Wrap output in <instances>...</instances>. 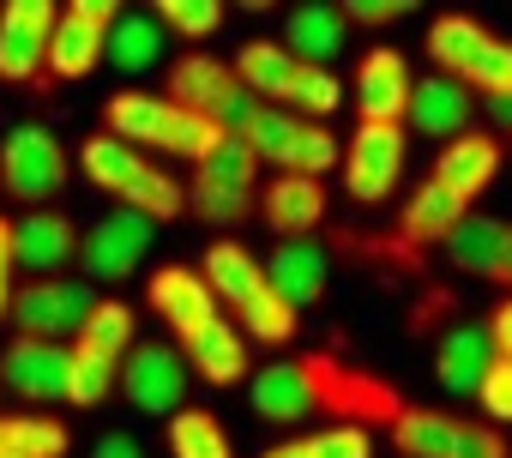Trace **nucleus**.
I'll list each match as a JSON object with an SVG mask.
<instances>
[{"label":"nucleus","instance_id":"obj_1","mask_svg":"<svg viewBox=\"0 0 512 458\" xmlns=\"http://www.w3.org/2000/svg\"><path fill=\"white\" fill-rule=\"evenodd\" d=\"M229 67H235V79H241V91H247L253 103L290 109V115H302V121H326V115H338V103H344L338 73H332V67L296 61L278 37H253V43H241Z\"/></svg>","mask_w":512,"mask_h":458},{"label":"nucleus","instance_id":"obj_2","mask_svg":"<svg viewBox=\"0 0 512 458\" xmlns=\"http://www.w3.org/2000/svg\"><path fill=\"white\" fill-rule=\"evenodd\" d=\"M79 169H85V181L97 193H109L115 205H127V211H139L151 223H169V217L187 211V187L169 169H157L145 151H133L127 139H115V133H91L79 145Z\"/></svg>","mask_w":512,"mask_h":458},{"label":"nucleus","instance_id":"obj_3","mask_svg":"<svg viewBox=\"0 0 512 458\" xmlns=\"http://www.w3.org/2000/svg\"><path fill=\"white\" fill-rule=\"evenodd\" d=\"M103 121H109L103 133L127 139L133 151L145 145V151H163V157H187V163H205L223 145V133L205 115H193V109H181L169 97H145V91H115Z\"/></svg>","mask_w":512,"mask_h":458},{"label":"nucleus","instance_id":"obj_4","mask_svg":"<svg viewBox=\"0 0 512 458\" xmlns=\"http://www.w3.org/2000/svg\"><path fill=\"white\" fill-rule=\"evenodd\" d=\"M428 61L452 79V85H464L470 97H512V43L506 37H494L488 25H476V19H464V13H446V19H434L428 25Z\"/></svg>","mask_w":512,"mask_h":458},{"label":"nucleus","instance_id":"obj_5","mask_svg":"<svg viewBox=\"0 0 512 458\" xmlns=\"http://www.w3.org/2000/svg\"><path fill=\"white\" fill-rule=\"evenodd\" d=\"M133 308L127 302H97V314L85 320V332L67 344L73 368H67V404L97 410L115 386H121V362L133 356Z\"/></svg>","mask_w":512,"mask_h":458},{"label":"nucleus","instance_id":"obj_6","mask_svg":"<svg viewBox=\"0 0 512 458\" xmlns=\"http://www.w3.org/2000/svg\"><path fill=\"white\" fill-rule=\"evenodd\" d=\"M187 205H193V217H205L211 229L247 223V211H260V157H253L241 139H223L205 163H193Z\"/></svg>","mask_w":512,"mask_h":458},{"label":"nucleus","instance_id":"obj_7","mask_svg":"<svg viewBox=\"0 0 512 458\" xmlns=\"http://www.w3.org/2000/svg\"><path fill=\"white\" fill-rule=\"evenodd\" d=\"M386 434L404 458H506V434H494L476 416L434 410V404H404Z\"/></svg>","mask_w":512,"mask_h":458},{"label":"nucleus","instance_id":"obj_8","mask_svg":"<svg viewBox=\"0 0 512 458\" xmlns=\"http://www.w3.org/2000/svg\"><path fill=\"white\" fill-rule=\"evenodd\" d=\"M241 145L260 157V163H272L278 175H314V181H320V175L338 163V139H332L320 121H302V115L266 109V103H260V115L241 127Z\"/></svg>","mask_w":512,"mask_h":458},{"label":"nucleus","instance_id":"obj_9","mask_svg":"<svg viewBox=\"0 0 512 458\" xmlns=\"http://www.w3.org/2000/svg\"><path fill=\"white\" fill-rule=\"evenodd\" d=\"M308 374H314V398H320V416L332 422H350V428H374V422H398L404 410V392L368 368H350L338 356H308Z\"/></svg>","mask_w":512,"mask_h":458},{"label":"nucleus","instance_id":"obj_10","mask_svg":"<svg viewBox=\"0 0 512 458\" xmlns=\"http://www.w3.org/2000/svg\"><path fill=\"white\" fill-rule=\"evenodd\" d=\"M67 169H73L67 145L43 121H19V127H7V139H0V187L13 199H25V205H37V211L67 187Z\"/></svg>","mask_w":512,"mask_h":458},{"label":"nucleus","instance_id":"obj_11","mask_svg":"<svg viewBox=\"0 0 512 458\" xmlns=\"http://www.w3.org/2000/svg\"><path fill=\"white\" fill-rule=\"evenodd\" d=\"M97 314V290L85 278H31L13 296V326L19 338H43V344H67L85 332V320Z\"/></svg>","mask_w":512,"mask_h":458},{"label":"nucleus","instance_id":"obj_12","mask_svg":"<svg viewBox=\"0 0 512 458\" xmlns=\"http://www.w3.org/2000/svg\"><path fill=\"white\" fill-rule=\"evenodd\" d=\"M151 229L157 223L139 217V211H127V205L103 211L79 236V272H85V284H121V278H133L139 260H145V248H151Z\"/></svg>","mask_w":512,"mask_h":458},{"label":"nucleus","instance_id":"obj_13","mask_svg":"<svg viewBox=\"0 0 512 458\" xmlns=\"http://www.w3.org/2000/svg\"><path fill=\"white\" fill-rule=\"evenodd\" d=\"M404 157H410V133L404 127H356L344 145V193L356 205H380L398 193L404 181Z\"/></svg>","mask_w":512,"mask_h":458},{"label":"nucleus","instance_id":"obj_14","mask_svg":"<svg viewBox=\"0 0 512 458\" xmlns=\"http://www.w3.org/2000/svg\"><path fill=\"white\" fill-rule=\"evenodd\" d=\"M49 0H7L0 7V85H49Z\"/></svg>","mask_w":512,"mask_h":458},{"label":"nucleus","instance_id":"obj_15","mask_svg":"<svg viewBox=\"0 0 512 458\" xmlns=\"http://www.w3.org/2000/svg\"><path fill=\"white\" fill-rule=\"evenodd\" d=\"M470 217V205L458 199V193H446L434 175L404 199V217H398V236H386L392 248H380V260L392 254V266H422V254L440 242L446 248V236H452V229Z\"/></svg>","mask_w":512,"mask_h":458},{"label":"nucleus","instance_id":"obj_16","mask_svg":"<svg viewBox=\"0 0 512 458\" xmlns=\"http://www.w3.org/2000/svg\"><path fill=\"white\" fill-rule=\"evenodd\" d=\"M115 19H121L115 0H73V7H61L55 31H49V79H85V73H97Z\"/></svg>","mask_w":512,"mask_h":458},{"label":"nucleus","instance_id":"obj_17","mask_svg":"<svg viewBox=\"0 0 512 458\" xmlns=\"http://www.w3.org/2000/svg\"><path fill=\"white\" fill-rule=\"evenodd\" d=\"M145 302H151L157 320L181 338V350L199 344V338L223 320V314H217V296H211V284H205V272H193V266H163V272H151Z\"/></svg>","mask_w":512,"mask_h":458},{"label":"nucleus","instance_id":"obj_18","mask_svg":"<svg viewBox=\"0 0 512 458\" xmlns=\"http://www.w3.org/2000/svg\"><path fill=\"white\" fill-rule=\"evenodd\" d=\"M121 392L145 416L187 410V356L169 344H133V356L121 362Z\"/></svg>","mask_w":512,"mask_h":458},{"label":"nucleus","instance_id":"obj_19","mask_svg":"<svg viewBox=\"0 0 512 458\" xmlns=\"http://www.w3.org/2000/svg\"><path fill=\"white\" fill-rule=\"evenodd\" d=\"M247 404L260 410L266 422H278V428L320 416L308 356H278V362H266V368H253V374H247Z\"/></svg>","mask_w":512,"mask_h":458},{"label":"nucleus","instance_id":"obj_20","mask_svg":"<svg viewBox=\"0 0 512 458\" xmlns=\"http://www.w3.org/2000/svg\"><path fill=\"white\" fill-rule=\"evenodd\" d=\"M67 368H73V350H67V344L13 338L7 350H0V392H19V398H31V404L67 398Z\"/></svg>","mask_w":512,"mask_h":458},{"label":"nucleus","instance_id":"obj_21","mask_svg":"<svg viewBox=\"0 0 512 458\" xmlns=\"http://www.w3.org/2000/svg\"><path fill=\"white\" fill-rule=\"evenodd\" d=\"M410 91H416L410 61H404L398 49H368L362 67H356V97H350V103H356V115H362L368 127H404Z\"/></svg>","mask_w":512,"mask_h":458},{"label":"nucleus","instance_id":"obj_22","mask_svg":"<svg viewBox=\"0 0 512 458\" xmlns=\"http://www.w3.org/2000/svg\"><path fill=\"white\" fill-rule=\"evenodd\" d=\"M13 266L31 278H61L67 266H79V229L61 211H25L13 223Z\"/></svg>","mask_w":512,"mask_h":458},{"label":"nucleus","instance_id":"obj_23","mask_svg":"<svg viewBox=\"0 0 512 458\" xmlns=\"http://www.w3.org/2000/svg\"><path fill=\"white\" fill-rule=\"evenodd\" d=\"M260 223L284 242H302L326 223V187L314 175H272L260 187Z\"/></svg>","mask_w":512,"mask_h":458},{"label":"nucleus","instance_id":"obj_24","mask_svg":"<svg viewBox=\"0 0 512 458\" xmlns=\"http://www.w3.org/2000/svg\"><path fill=\"white\" fill-rule=\"evenodd\" d=\"M470 115H476V97L464 91V85H452L446 73H428V79H416V91H410V109H404V133H422V139H458V133H470Z\"/></svg>","mask_w":512,"mask_h":458},{"label":"nucleus","instance_id":"obj_25","mask_svg":"<svg viewBox=\"0 0 512 458\" xmlns=\"http://www.w3.org/2000/svg\"><path fill=\"white\" fill-rule=\"evenodd\" d=\"M199 272H205L211 296H217V302H229L235 314H247L253 302H260V296L272 290V278H266V260H260V254H247L241 242H211Z\"/></svg>","mask_w":512,"mask_h":458},{"label":"nucleus","instance_id":"obj_26","mask_svg":"<svg viewBox=\"0 0 512 458\" xmlns=\"http://www.w3.org/2000/svg\"><path fill=\"white\" fill-rule=\"evenodd\" d=\"M235 91H241V79H235V67L217 61V55H181V61L169 67V85H163L169 103H181V109H193V115H205V121H211Z\"/></svg>","mask_w":512,"mask_h":458},{"label":"nucleus","instance_id":"obj_27","mask_svg":"<svg viewBox=\"0 0 512 458\" xmlns=\"http://www.w3.org/2000/svg\"><path fill=\"white\" fill-rule=\"evenodd\" d=\"M500 175V139L494 133H458L452 145H440V157H434V181L446 187V193H458L464 205L488 187Z\"/></svg>","mask_w":512,"mask_h":458},{"label":"nucleus","instance_id":"obj_28","mask_svg":"<svg viewBox=\"0 0 512 458\" xmlns=\"http://www.w3.org/2000/svg\"><path fill=\"white\" fill-rule=\"evenodd\" d=\"M488 362H494V344H488V326H476V320L446 326V332H440V344H434V380H440L446 392L476 398V386H482Z\"/></svg>","mask_w":512,"mask_h":458},{"label":"nucleus","instance_id":"obj_29","mask_svg":"<svg viewBox=\"0 0 512 458\" xmlns=\"http://www.w3.org/2000/svg\"><path fill=\"white\" fill-rule=\"evenodd\" d=\"M266 278H272V290L302 314V308H314V302L326 296L332 260H326V248H314V242H278V254L266 260Z\"/></svg>","mask_w":512,"mask_h":458},{"label":"nucleus","instance_id":"obj_30","mask_svg":"<svg viewBox=\"0 0 512 458\" xmlns=\"http://www.w3.org/2000/svg\"><path fill=\"white\" fill-rule=\"evenodd\" d=\"M296 61H308V67H332L344 49H350V19L338 13V7H296L290 19H284V37H278Z\"/></svg>","mask_w":512,"mask_h":458},{"label":"nucleus","instance_id":"obj_31","mask_svg":"<svg viewBox=\"0 0 512 458\" xmlns=\"http://www.w3.org/2000/svg\"><path fill=\"white\" fill-rule=\"evenodd\" d=\"M506 229H512V223L470 211V217L452 229V236H446V260H452L464 278H500V260H506Z\"/></svg>","mask_w":512,"mask_h":458},{"label":"nucleus","instance_id":"obj_32","mask_svg":"<svg viewBox=\"0 0 512 458\" xmlns=\"http://www.w3.org/2000/svg\"><path fill=\"white\" fill-rule=\"evenodd\" d=\"M163 49H169V37H163V25H157L151 13H121V19L109 25L103 61H109L115 73H145V67L163 61Z\"/></svg>","mask_w":512,"mask_h":458},{"label":"nucleus","instance_id":"obj_33","mask_svg":"<svg viewBox=\"0 0 512 458\" xmlns=\"http://www.w3.org/2000/svg\"><path fill=\"white\" fill-rule=\"evenodd\" d=\"M187 362H193V374L205 380V386H241L247 380V338H241V326H229V320H217L199 344H187L181 350Z\"/></svg>","mask_w":512,"mask_h":458},{"label":"nucleus","instance_id":"obj_34","mask_svg":"<svg viewBox=\"0 0 512 458\" xmlns=\"http://www.w3.org/2000/svg\"><path fill=\"white\" fill-rule=\"evenodd\" d=\"M67 446L55 416H0V458H67Z\"/></svg>","mask_w":512,"mask_h":458},{"label":"nucleus","instance_id":"obj_35","mask_svg":"<svg viewBox=\"0 0 512 458\" xmlns=\"http://www.w3.org/2000/svg\"><path fill=\"white\" fill-rule=\"evenodd\" d=\"M266 458H374V434L350 428V422H332L320 434H296V440L266 446Z\"/></svg>","mask_w":512,"mask_h":458},{"label":"nucleus","instance_id":"obj_36","mask_svg":"<svg viewBox=\"0 0 512 458\" xmlns=\"http://www.w3.org/2000/svg\"><path fill=\"white\" fill-rule=\"evenodd\" d=\"M169 452L175 458H235L229 452V434L211 410H175L169 416Z\"/></svg>","mask_w":512,"mask_h":458},{"label":"nucleus","instance_id":"obj_37","mask_svg":"<svg viewBox=\"0 0 512 458\" xmlns=\"http://www.w3.org/2000/svg\"><path fill=\"white\" fill-rule=\"evenodd\" d=\"M151 19L163 25V37L175 31V37H187V43H199V37H217V31H223V7H217V0H157Z\"/></svg>","mask_w":512,"mask_h":458},{"label":"nucleus","instance_id":"obj_38","mask_svg":"<svg viewBox=\"0 0 512 458\" xmlns=\"http://www.w3.org/2000/svg\"><path fill=\"white\" fill-rule=\"evenodd\" d=\"M476 404L488 410V422H512V362H506V356L488 362V374H482V386H476Z\"/></svg>","mask_w":512,"mask_h":458},{"label":"nucleus","instance_id":"obj_39","mask_svg":"<svg viewBox=\"0 0 512 458\" xmlns=\"http://www.w3.org/2000/svg\"><path fill=\"white\" fill-rule=\"evenodd\" d=\"M338 13L350 25H398V19H410V0H350Z\"/></svg>","mask_w":512,"mask_h":458},{"label":"nucleus","instance_id":"obj_40","mask_svg":"<svg viewBox=\"0 0 512 458\" xmlns=\"http://www.w3.org/2000/svg\"><path fill=\"white\" fill-rule=\"evenodd\" d=\"M13 223L7 217H0V320H7L13 314V296H19V284H13Z\"/></svg>","mask_w":512,"mask_h":458},{"label":"nucleus","instance_id":"obj_41","mask_svg":"<svg viewBox=\"0 0 512 458\" xmlns=\"http://www.w3.org/2000/svg\"><path fill=\"white\" fill-rule=\"evenodd\" d=\"M488 344H494V356L512 362V296L494 302V314H488Z\"/></svg>","mask_w":512,"mask_h":458},{"label":"nucleus","instance_id":"obj_42","mask_svg":"<svg viewBox=\"0 0 512 458\" xmlns=\"http://www.w3.org/2000/svg\"><path fill=\"white\" fill-rule=\"evenodd\" d=\"M91 458H145V452H139V446H133V440H127V434H103V440H97V452H91Z\"/></svg>","mask_w":512,"mask_h":458},{"label":"nucleus","instance_id":"obj_43","mask_svg":"<svg viewBox=\"0 0 512 458\" xmlns=\"http://www.w3.org/2000/svg\"><path fill=\"white\" fill-rule=\"evenodd\" d=\"M488 121H494L500 133H512V97H494V103H488Z\"/></svg>","mask_w":512,"mask_h":458},{"label":"nucleus","instance_id":"obj_44","mask_svg":"<svg viewBox=\"0 0 512 458\" xmlns=\"http://www.w3.org/2000/svg\"><path fill=\"white\" fill-rule=\"evenodd\" d=\"M494 284H506V290H512V229H506V260H500V278H494Z\"/></svg>","mask_w":512,"mask_h":458}]
</instances>
